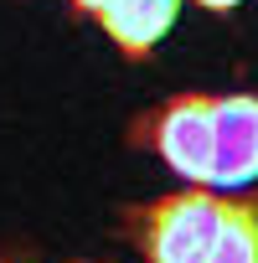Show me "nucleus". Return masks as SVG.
Masks as SVG:
<instances>
[{
	"label": "nucleus",
	"mask_w": 258,
	"mask_h": 263,
	"mask_svg": "<svg viewBox=\"0 0 258 263\" xmlns=\"http://www.w3.org/2000/svg\"><path fill=\"white\" fill-rule=\"evenodd\" d=\"M217 212H222V196H212L207 186H186L176 196L124 212V227L150 263H207Z\"/></svg>",
	"instance_id": "nucleus-1"
},
{
	"label": "nucleus",
	"mask_w": 258,
	"mask_h": 263,
	"mask_svg": "<svg viewBox=\"0 0 258 263\" xmlns=\"http://www.w3.org/2000/svg\"><path fill=\"white\" fill-rule=\"evenodd\" d=\"M196 6H207V11H232V6H243V0H196Z\"/></svg>",
	"instance_id": "nucleus-7"
},
{
	"label": "nucleus",
	"mask_w": 258,
	"mask_h": 263,
	"mask_svg": "<svg viewBox=\"0 0 258 263\" xmlns=\"http://www.w3.org/2000/svg\"><path fill=\"white\" fill-rule=\"evenodd\" d=\"M212 114H217V98H207V93H176L160 108H150L129 135L145 140L176 176H186L191 186H201L207 171H212Z\"/></svg>",
	"instance_id": "nucleus-2"
},
{
	"label": "nucleus",
	"mask_w": 258,
	"mask_h": 263,
	"mask_svg": "<svg viewBox=\"0 0 258 263\" xmlns=\"http://www.w3.org/2000/svg\"><path fill=\"white\" fill-rule=\"evenodd\" d=\"M103 6H108V0H72L78 16H103Z\"/></svg>",
	"instance_id": "nucleus-6"
},
{
	"label": "nucleus",
	"mask_w": 258,
	"mask_h": 263,
	"mask_svg": "<svg viewBox=\"0 0 258 263\" xmlns=\"http://www.w3.org/2000/svg\"><path fill=\"white\" fill-rule=\"evenodd\" d=\"M176 11H181V0H108L98 26L124 57H150L176 26Z\"/></svg>",
	"instance_id": "nucleus-4"
},
{
	"label": "nucleus",
	"mask_w": 258,
	"mask_h": 263,
	"mask_svg": "<svg viewBox=\"0 0 258 263\" xmlns=\"http://www.w3.org/2000/svg\"><path fill=\"white\" fill-rule=\"evenodd\" d=\"M207 263H258V196H243V201L222 196Z\"/></svg>",
	"instance_id": "nucleus-5"
},
{
	"label": "nucleus",
	"mask_w": 258,
	"mask_h": 263,
	"mask_svg": "<svg viewBox=\"0 0 258 263\" xmlns=\"http://www.w3.org/2000/svg\"><path fill=\"white\" fill-rule=\"evenodd\" d=\"M212 186H248L258 181V98L253 93H232L217 98L212 114Z\"/></svg>",
	"instance_id": "nucleus-3"
}]
</instances>
